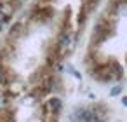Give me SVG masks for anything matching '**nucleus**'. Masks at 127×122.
Returning <instances> with one entry per match:
<instances>
[{
  "mask_svg": "<svg viewBox=\"0 0 127 122\" xmlns=\"http://www.w3.org/2000/svg\"><path fill=\"white\" fill-rule=\"evenodd\" d=\"M75 119L77 122H106V117L97 115L92 108H78L75 112Z\"/></svg>",
  "mask_w": 127,
  "mask_h": 122,
  "instance_id": "obj_1",
  "label": "nucleus"
},
{
  "mask_svg": "<svg viewBox=\"0 0 127 122\" xmlns=\"http://www.w3.org/2000/svg\"><path fill=\"white\" fill-rule=\"evenodd\" d=\"M45 110H49L51 113H59L61 110H63V101H61V98H58V96H54V98H49V101L45 103V106H44Z\"/></svg>",
  "mask_w": 127,
  "mask_h": 122,
  "instance_id": "obj_2",
  "label": "nucleus"
},
{
  "mask_svg": "<svg viewBox=\"0 0 127 122\" xmlns=\"http://www.w3.org/2000/svg\"><path fill=\"white\" fill-rule=\"evenodd\" d=\"M108 65H110V70H111V73H113V79H115V80H120V79H122V75H124L120 63H118V61H115V59H111Z\"/></svg>",
  "mask_w": 127,
  "mask_h": 122,
  "instance_id": "obj_3",
  "label": "nucleus"
},
{
  "mask_svg": "<svg viewBox=\"0 0 127 122\" xmlns=\"http://www.w3.org/2000/svg\"><path fill=\"white\" fill-rule=\"evenodd\" d=\"M120 92H122V85H120V84H118V85H113V87L110 89V96H111V98L118 96Z\"/></svg>",
  "mask_w": 127,
  "mask_h": 122,
  "instance_id": "obj_4",
  "label": "nucleus"
},
{
  "mask_svg": "<svg viewBox=\"0 0 127 122\" xmlns=\"http://www.w3.org/2000/svg\"><path fill=\"white\" fill-rule=\"evenodd\" d=\"M122 105H124V106H127V96H124V98H122Z\"/></svg>",
  "mask_w": 127,
  "mask_h": 122,
  "instance_id": "obj_5",
  "label": "nucleus"
},
{
  "mask_svg": "<svg viewBox=\"0 0 127 122\" xmlns=\"http://www.w3.org/2000/svg\"><path fill=\"white\" fill-rule=\"evenodd\" d=\"M125 4H127V0H124V5H125Z\"/></svg>",
  "mask_w": 127,
  "mask_h": 122,
  "instance_id": "obj_6",
  "label": "nucleus"
},
{
  "mask_svg": "<svg viewBox=\"0 0 127 122\" xmlns=\"http://www.w3.org/2000/svg\"><path fill=\"white\" fill-rule=\"evenodd\" d=\"M125 63H127V58H125Z\"/></svg>",
  "mask_w": 127,
  "mask_h": 122,
  "instance_id": "obj_7",
  "label": "nucleus"
}]
</instances>
